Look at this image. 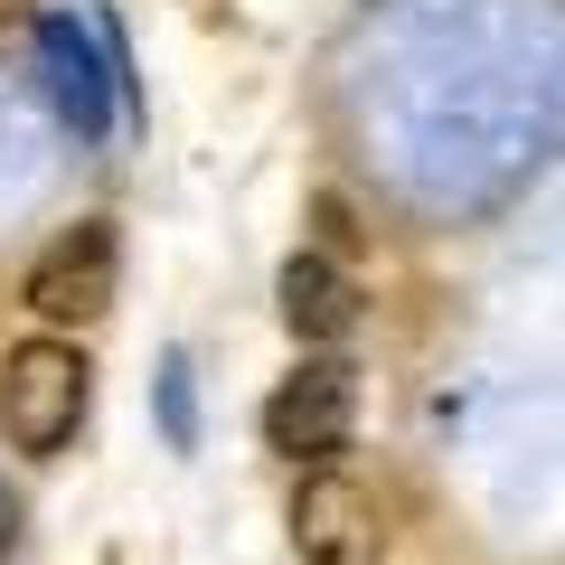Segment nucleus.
<instances>
[{"label": "nucleus", "mask_w": 565, "mask_h": 565, "mask_svg": "<svg viewBox=\"0 0 565 565\" xmlns=\"http://www.w3.org/2000/svg\"><path fill=\"white\" fill-rule=\"evenodd\" d=\"M85 396H95V367H85L76 340H57V330H39V340H20L10 359H0V434H10V452H66L85 424Z\"/></svg>", "instance_id": "1"}, {"label": "nucleus", "mask_w": 565, "mask_h": 565, "mask_svg": "<svg viewBox=\"0 0 565 565\" xmlns=\"http://www.w3.org/2000/svg\"><path fill=\"white\" fill-rule=\"evenodd\" d=\"M349 434H359V367L340 349H302L292 377L264 396V444L282 462H330Z\"/></svg>", "instance_id": "2"}, {"label": "nucleus", "mask_w": 565, "mask_h": 565, "mask_svg": "<svg viewBox=\"0 0 565 565\" xmlns=\"http://www.w3.org/2000/svg\"><path fill=\"white\" fill-rule=\"evenodd\" d=\"M114 282H122V236H114V217H76L39 264H29L20 302L39 311L47 330H85V321L114 311Z\"/></svg>", "instance_id": "3"}, {"label": "nucleus", "mask_w": 565, "mask_h": 565, "mask_svg": "<svg viewBox=\"0 0 565 565\" xmlns=\"http://www.w3.org/2000/svg\"><path fill=\"white\" fill-rule=\"evenodd\" d=\"M377 537H386V519L359 481L311 471L292 490V546H302V565H377Z\"/></svg>", "instance_id": "4"}, {"label": "nucleus", "mask_w": 565, "mask_h": 565, "mask_svg": "<svg viewBox=\"0 0 565 565\" xmlns=\"http://www.w3.org/2000/svg\"><path fill=\"white\" fill-rule=\"evenodd\" d=\"M274 302H282V330L302 349H340L359 330V274L340 255H292L274 274Z\"/></svg>", "instance_id": "5"}, {"label": "nucleus", "mask_w": 565, "mask_h": 565, "mask_svg": "<svg viewBox=\"0 0 565 565\" xmlns=\"http://www.w3.org/2000/svg\"><path fill=\"white\" fill-rule=\"evenodd\" d=\"M29 29H39V47H47V95H57V114L76 122V132H104L114 104H104V76H95V57H85L76 20H29Z\"/></svg>", "instance_id": "6"}, {"label": "nucleus", "mask_w": 565, "mask_h": 565, "mask_svg": "<svg viewBox=\"0 0 565 565\" xmlns=\"http://www.w3.org/2000/svg\"><path fill=\"white\" fill-rule=\"evenodd\" d=\"M10 546H20V490L0 481V556H10Z\"/></svg>", "instance_id": "7"}, {"label": "nucleus", "mask_w": 565, "mask_h": 565, "mask_svg": "<svg viewBox=\"0 0 565 565\" xmlns=\"http://www.w3.org/2000/svg\"><path fill=\"white\" fill-rule=\"evenodd\" d=\"M20 29H29V10H20V0H0V39H20Z\"/></svg>", "instance_id": "8"}]
</instances>
